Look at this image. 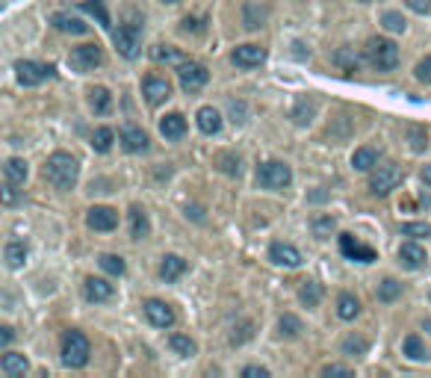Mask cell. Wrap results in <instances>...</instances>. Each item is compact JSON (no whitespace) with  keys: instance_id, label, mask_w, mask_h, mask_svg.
<instances>
[{"instance_id":"4dcf8cb0","label":"cell","mask_w":431,"mask_h":378,"mask_svg":"<svg viewBox=\"0 0 431 378\" xmlns=\"http://www.w3.org/2000/svg\"><path fill=\"white\" fill-rule=\"evenodd\" d=\"M4 172H6V180H12V184H24L27 175H30L27 163H24L21 157H9L6 166H4Z\"/></svg>"},{"instance_id":"f546056e","label":"cell","mask_w":431,"mask_h":378,"mask_svg":"<svg viewBox=\"0 0 431 378\" xmlns=\"http://www.w3.org/2000/svg\"><path fill=\"white\" fill-rule=\"evenodd\" d=\"M343 355L346 358H360V355H367L370 352V340L367 337H360V334H349L343 340Z\"/></svg>"},{"instance_id":"d4e9b609","label":"cell","mask_w":431,"mask_h":378,"mask_svg":"<svg viewBox=\"0 0 431 378\" xmlns=\"http://www.w3.org/2000/svg\"><path fill=\"white\" fill-rule=\"evenodd\" d=\"M27 367H30V364H27V358L18 355V352H6L4 358H0V370H4V375H9V378L24 375Z\"/></svg>"},{"instance_id":"9c48e42d","label":"cell","mask_w":431,"mask_h":378,"mask_svg":"<svg viewBox=\"0 0 431 378\" xmlns=\"http://www.w3.org/2000/svg\"><path fill=\"white\" fill-rule=\"evenodd\" d=\"M69 62L77 71H92L104 62V51H101V45H77L69 57Z\"/></svg>"},{"instance_id":"60d3db41","label":"cell","mask_w":431,"mask_h":378,"mask_svg":"<svg viewBox=\"0 0 431 378\" xmlns=\"http://www.w3.org/2000/svg\"><path fill=\"white\" fill-rule=\"evenodd\" d=\"M313 112H317V104L307 101V98H302V101L293 107V119H295V124H307L313 119Z\"/></svg>"},{"instance_id":"9a60e30c","label":"cell","mask_w":431,"mask_h":378,"mask_svg":"<svg viewBox=\"0 0 431 378\" xmlns=\"http://www.w3.org/2000/svg\"><path fill=\"white\" fill-rule=\"evenodd\" d=\"M230 59H234V65H240V69H257V65L266 62V51H263L260 45H240V47H234Z\"/></svg>"},{"instance_id":"836d02e7","label":"cell","mask_w":431,"mask_h":378,"mask_svg":"<svg viewBox=\"0 0 431 378\" xmlns=\"http://www.w3.org/2000/svg\"><path fill=\"white\" fill-rule=\"evenodd\" d=\"M402 295V284L396 281V278H384V281L378 284V302H384V305H390V302H396Z\"/></svg>"},{"instance_id":"e575fe53","label":"cell","mask_w":431,"mask_h":378,"mask_svg":"<svg viewBox=\"0 0 431 378\" xmlns=\"http://www.w3.org/2000/svg\"><path fill=\"white\" fill-rule=\"evenodd\" d=\"M305 331V325H302V319L298 317H293V314H284L278 319V334L281 337H298Z\"/></svg>"},{"instance_id":"b9f144b4","label":"cell","mask_w":431,"mask_h":378,"mask_svg":"<svg viewBox=\"0 0 431 378\" xmlns=\"http://www.w3.org/2000/svg\"><path fill=\"white\" fill-rule=\"evenodd\" d=\"M263 12L260 6H254V4H248L245 9H242V24H245V30H257V27H263Z\"/></svg>"},{"instance_id":"5bb4252c","label":"cell","mask_w":431,"mask_h":378,"mask_svg":"<svg viewBox=\"0 0 431 378\" xmlns=\"http://www.w3.org/2000/svg\"><path fill=\"white\" fill-rule=\"evenodd\" d=\"M119 142H122V148L127 154H142V151H148V134L142 127H136V124H124L122 130H119Z\"/></svg>"},{"instance_id":"f35d334b","label":"cell","mask_w":431,"mask_h":378,"mask_svg":"<svg viewBox=\"0 0 431 378\" xmlns=\"http://www.w3.org/2000/svg\"><path fill=\"white\" fill-rule=\"evenodd\" d=\"M98 263H101V269L107 272V275H124V269H127V263H124V257H119V254H101L98 257Z\"/></svg>"},{"instance_id":"9f6ffc18","label":"cell","mask_w":431,"mask_h":378,"mask_svg":"<svg viewBox=\"0 0 431 378\" xmlns=\"http://www.w3.org/2000/svg\"><path fill=\"white\" fill-rule=\"evenodd\" d=\"M423 180H425V184H428V187H431V163H428V166H425V169H423Z\"/></svg>"},{"instance_id":"7dc6e473","label":"cell","mask_w":431,"mask_h":378,"mask_svg":"<svg viewBox=\"0 0 431 378\" xmlns=\"http://www.w3.org/2000/svg\"><path fill=\"white\" fill-rule=\"evenodd\" d=\"M408 134H411V139H413V151H423V148H428V136L423 134L420 127H411Z\"/></svg>"},{"instance_id":"277c9868","label":"cell","mask_w":431,"mask_h":378,"mask_svg":"<svg viewBox=\"0 0 431 378\" xmlns=\"http://www.w3.org/2000/svg\"><path fill=\"white\" fill-rule=\"evenodd\" d=\"M257 184L263 189H287L293 184V169L284 160H266L257 169Z\"/></svg>"},{"instance_id":"ffe728a7","label":"cell","mask_w":431,"mask_h":378,"mask_svg":"<svg viewBox=\"0 0 431 378\" xmlns=\"http://www.w3.org/2000/svg\"><path fill=\"white\" fill-rule=\"evenodd\" d=\"M195 122H198V130H201V134L213 136V134H219L222 130V112L213 110V107H201L198 110V116H195Z\"/></svg>"},{"instance_id":"484cf974","label":"cell","mask_w":431,"mask_h":378,"mask_svg":"<svg viewBox=\"0 0 431 378\" xmlns=\"http://www.w3.org/2000/svg\"><path fill=\"white\" fill-rule=\"evenodd\" d=\"M151 57H154L157 62H165V65H177V69L189 62L184 51H177V47H169V45H157L154 51H151Z\"/></svg>"},{"instance_id":"83f0119b","label":"cell","mask_w":431,"mask_h":378,"mask_svg":"<svg viewBox=\"0 0 431 378\" xmlns=\"http://www.w3.org/2000/svg\"><path fill=\"white\" fill-rule=\"evenodd\" d=\"M89 107L98 112V116H107V112L112 110V95L104 89V86H95L89 92Z\"/></svg>"},{"instance_id":"44dd1931","label":"cell","mask_w":431,"mask_h":378,"mask_svg":"<svg viewBox=\"0 0 431 378\" xmlns=\"http://www.w3.org/2000/svg\"><path fill=\"white\" fill-rule=\"evenodd\" d=\"M187 272V260L184 257H177V254H165L163 257V263H160V278L165 284H172V281H177L180 275Z\"/></svg>"},{"instance_id":"f1b7e54d","label":"cell","mask_w":431,"mask_h":378,"mask_svg":"<svg viewBox=\"0 0 431 378\" xmlns=\"http://www.w3.org/2000/svg\"><path fill=\"white\" fill-rule=\"evenodd\" d=\"M358 314H360V302L355 299L352 293H340V299H337V317L349 322V319H355Z\"/></svg>"},{"instance_id":"ab89813d","label":"cell","mask_w":431,"mask_h":378,"mask_svg":"<svg viewBox=\"0 0 431 378\" xmlns=\"http://www.w3.org/2000/svg\"><path fill=\"white\" fill-rule=\"evenodd\" d=\"M334 62L340 65V69H346V71H358L360 57L355 54V47H340V51L334 54Z\"/></svg>"},{"instance_id":"2e32d148","label":"cell","mask_w":431,"mask_h":378,"mask_svg":"<svg viewBox=\"0 0 431 378\" xmlns=\"http://www.w3.org/2000/svg\"><path fill=\"white\" fill-rule=\"evenodd\" d=\"M340 252L349 257V260H360V263H372V260L378 257L375 249H370V245L358 242L352 234H343V237H340Z\"/></svg>"},{"instance_id":"8992f818","label":"cell","mask_w":431,"mask_h":378,"mask_svg":"<svg viewBox=\"0 0 431 378\" xmlns=\"http://www.w3.org/2000/svg\"><path fill=\"white\" fill-rule=\"evenodd\" d=\"M112 45L124 59H136L142 47V27L139 24H124L112 33Z\"/></svg>"},{"instance_id":"d6986e66","label":"cell","mask_w":431,"mask_h":378,"mask_svg":"<svg viewBox=\"0 0 431 378\" xmlns=\"http://www.w3.org/2000/svg\"><path fill=\"white\" fill-rule=\"evenodd\" d=\"M51 24L59 33H69V36H86V33H89V24L80 21V18H74L71 12H57L54 18H51Z\"/></svg>"},{"instance_id":"6da1fadb","label":"cell","mask_w":431,"mask_h":378,"mask_svg":"<svg viewBox=\"0 0 431 378\" xmlns=\"http://www.w3.org/2000/svg\"><path fill=\"white\" fill-rule=\"evenodd\" d=\"M45 177L51 180L57 189L69 192V189H74L77 177H80V166H77V160L71 154L57 151V154L47 157V163H45Z\"/></svg>"},{"instance_id":"816d5d0a","label":"cell","mask_w":431,"mask_h":378,"mask_svg":"<svg viewBox=\"0 0 431 378\" xmlns=\"http://www.w3.org/2000/svg\"><path fill=\"white\" fill-rule=\"evenodd\" d=\"M15 199H18V195H15V184L9 180V184L4 187V204L9 207V204H15Z\"/></svg>"},{"instance_id":"74e56055","label":"cell","mask_w":431,"mask_h":378,"mask_svg":"<svg viewBox=\"0 0 431 378\" xmlns=\"http://www.w3.org/2000/svg\"><path fill=\"white\" fill-rule=\"evenodd\" d=\"M112 142H115V134H112L110 127H98L95 134H92V148H95L98 154H107L110 148H112Z\"/></svg>"},{"instance_id":"d6a6232c","label":"cell","mask_w":431,"mask_h":378,"mask_svg":"<svg viewBox=\"0 0 431 378\" xmlns=\"http://www.w3.org/2000/svg\"><path fill=\"white\" fill-rule=\"evenodd\" d=\"M80 9L89 12L92 18H98V24H101V27H110V12L104 6V0H80Z\"/></svg>"},{"instance_id":"7a4b0ae2","label":"cell","mask_w":431,"mask_h":378,"mask_svg":"<svg viewBox=\"0 0 431 378\" xmlns=\"http://www.w3.org/2000/svg\"><path fill=\"white\" fill-rule=\"evenodd\" d=\"M62 364L71 367V370H80L89 364V355H92V346H89V337L83 331H65L62 337Z\"/></svg>"},{"instance_id":"8fae6325","label":"cell","mask_w":431,"mask_h":378,"mask_svg":"<svg viewBox=\"0 0 431 378\" xmlns=\"http://www.w3.org/2000/svg\"><path fill=\"white\" fill-rule=\"evenodd\" d=\"M269 260L275 266H284V269H298L302 266V252L290 242H272L269 245Z\"/></svg>"},{"instance_id":"ac0fdd59","label":"cell","mask_w":431,"mask_h":378,"mask_svg":"<svg viewBox=\"0 0 431 378\" xmlns=\"http://www.w3.org/2000/svg\"><path fill=\"white\" fill-rule=\"evenodd\" d=\"M425 260H428V254H425V249H423L420 242H402V249H399V263H402L405 269H423Z\"/></svg>"},{"instance_id":"52a82bcc","label":"cell","mask_w":431,"mask_h":378,"mask_svg":"<svg viewBox=\"0 0 431 378\" xmlns=\"http://www.w3.org/2000/svg\"><path fill=\"white\" fill-rule=\"evenodd\" d=\"M15 77L21 86H42L45 80L54 77V69L45 62H33V59H18L15 62Z\"/></svg>"},{"instance_id":"db71d44e","label":"cell","mask_w":431,"mask_h":378,"mask_svg":"<svg viewBox=\"0 0 431 378\" xmlns=\"http://www.w3.org/2000/svg\"><path fill=\"white\" fill-rule=\"evenodd\" d=\"M12 337H15V331H12V328L9 325H4V328H0V346H9V343H12Z\"/></svg>"},{"instance_id":"cb8c5ba5","label":"cell","mask_w":431,"mask_h":378,"mask_svg":"<svg viewBox=\"0 0 431 378\" xmlns=\"http://www.w3.org/2000/svg\"><path fill=\"white\" fill-rule=\"evenodd\" d=\"M148 234H151V219H148V213L142 207H134L130 210V237L145 240Z\"/></svg>"},{"instance_id":"f5cc1de1","label":"cell","mask_w":431,"mask_h":378,"mask_svg":"<svg viewBox=\"0 0 431 378\" xmlns=\"http://www.w3.org/2000/svg\"><path fill=\"white\" fill-rule=\"evenodd\" d=\"M222 160L228 163V166H222L228 175H240V157H237V160H234V157H222Z\"/></svg>"},{"instance_id":"ba28073f","label":"cell","mask_w":431,"mask_h":378,"mask_svg":"<svg viewBox=\"0 0 431 378\" xmlns=\"http://www.w3.org/2000/svg\"><path fill=\"white\" fill-rule=\"evenodd\" d=\"M180 89H184L187 95H192V92H201L204 86H207V80H210V71L204 69L201 62H187V65H180Z\"/></svg>"},{"instance_id":"6f0895ef","label":"cell","mask_w":431,"mask_h":378,"mask_svg":"<svg viewBox=\"0 0 431 378\" xmlns=\"http://www.w3.org/2000/svg\"><path fill=\"white\" fill-rule=\"evenodd\" d=\"M163 4H177V0H163Z\"/></svg>"},{"instance_id":"603a6c76","label":"cell","mask_w":431,"mask_h":378,"mask_svg":"<svg viewBox=\"0 0 431 378\" xmlns=\"http://www.w3.org/2000/svg\"><path fill=\"white\" fill-rule=\"evenodd\" d=\"M4 260H6L9 269H21L24 263H27V242H21V240H9L6 249H4Z\"/></svg>"},{"instance_id":"681fc988","label":"cell","mask_w":431,"mask_h":378,"mask_svg":"<svg viewBox=\"0 0 431 378\" xmlns=\"http://www.w3.org/2000/svg\"><path fill=\"white\" fill-rule=\"evenodd\" d=\"M242 375L245 378H269V370L266 367H245Z\"/></svg>"},{"instance_id":"3957f363","label":"cell","mask_w":431,"mask_h":378,"mask_svg":"<svg viewBox=\"0 0 431 378\" xmlns=\"http://www.w3.org/2000/svg\"><path fill=\"white\" fill-rule=\"evenodd\" d=\"M367 62L378 71H393L399 65V47L390 39H370L367 42Z\"/></svg>"},{"instance_id":"1f68e13d","label":"cell","mask_w":431,"mask_h":378,"mask_svg":"<svg viewBox=\"0 0 431 378\" xmlns=\"http://www.w3.org/2000/svg\"><path fill=\"white\" fill-rule=\"evenodd\" d=\"M298 302L307 305V307H317L322 302V284L317 281H305L302 290H298Z\"/></svg>"},{"instance_id":"4316f807","label":"cell","mask_w":431,"mask_h":378,"mask_svg":"<svg viewBox=\"0 0 431 378\" xmlns=\"http://www.w3.org/2000/svg\"><path fill=\"white\" fill-rule=\"evenodd\" d=\"M352 166L358 172H372L378 166V151L375 148H358V151L352 154Z\"/></svg>"},{"instance_id":"7c38bea8","label":"cell","mask_w":431,"mask_h":378,"mask_svg":"<svg viewBox=\"0 0 431 378\" xmlns=\"http://www.w3.org/2000/svg\"><path fill=\"white\" fill-rule=\"evenodd\" d=\"M142 310H145L148 322H151L154 328H172L175 325V310L165 305V302H160V299H148L142 305Z\"/></svg>"},{"instance_id":"11a10c76","label":"cell","mask_w":431,"mask_h":378,"mask_svg":"<svg viewBox=\"0 0 431 378\" xmlns=\"http://www.w3.org/2000/svg\"><path fill=\"white\" fill-rule=\"evenodd\" d=\"M180 30H184V33L198 30V21H195V18H184V21H180Z\"/></svg>"},{"instance_id":"7402d4cb","label":"cell","mask_w":431,"mask_h":378,"mask_svg":"<svg viewBox=\"0 0 431 378\" xmlns=\"http://www.w3.org/2000/svg\"><path fill=\"white\" fill-rule=\"evenodd\" d=\"M160 134L165 139H180V136L187 134V119L180 116V112H169V116L160 122Z\"/></svg>"},{"instance_id":"30bf717a","label":"cell","mask_w":431,"mask_h":378,"mask_svg":"<svg viewBox=\"0 0 431 378\" xmlns=\"http://www.w3.org/2000/svg\"><path fill=\"white\" fill-rule=\"evenodd\" d=\"M142 95H145V101L151 107H160L163 101H169L172 98V83L165 77H160V74H148L142 80Z\"/></svg>"},{"instance_id":"7bdbcfd3","label":"cell","mask_w":431,"mask_h":378,"mask_svg":"<svg viewBox=\"0 0 431 378\" xmlns=\"http://www.w3.org/2000/svg\"><path fill=\"white\" fill-rule=\"evenodd\" d=\"M381 24H384L390 33H405V27H408V21H405V15L402 12H384L381 15Z\"/></svg>"},{"instance_id":"d590c367","label":"cell","mask_w":431,"mask_h":378,"mask_svg":"<svg viewBox=\"0 0 431 378\" xmlns=\"http://www.w3.org/2000/svg\"><path fill=\"white\" fill-rule=\"evenodd\" d=\"M405 355L411 360H428V349H425V343L420 340V334H408L405 337Z\"/></svg>"},{"instance_id":"c3c4849f","label":"cell","mask_w":431,"mask_h":378,"mask_svg":"<svg viewBox=\"0 0 431 378\" xmlns=\"http://www.w3.org/2000/svg\"><path fill=\"white\" fill-rule=\"evenodd\" d=\"M322 375H352V370L343 364H328V367H322Z\"/></svg>"},{"instance_id":"bcb514c9","label":"cell","mask_w":431,"mask_h":378,"mask_svg":"<svg viewBox=\"0 0 431 378\" xmlns=\"http://www.w3.org/2000/svg\"><path fill=\"white\" fill-rule=\"evenodd\" d=\"M331 231H334V219H331V216H322V219L313 222V234H317L319 240H325Z\"/></svg>"},{"instance_id":"e0dca14e","label":"cell","mask_w":431,"mask_h":378,"mask_svg":"<svg viewBox=\"0 0 431 378\" xmlns=\"http://www.w3.org/2000/svg\"><path fill=\"white\" fill-rule=\"evenodd\" d=\"M83 295H86L89 302H110L115 295V287L107 281V278H86V284H83Z\"/></svg>"},{"instance_id":"5b68a950","label":"cell","mask_w":431,"mask_h":378,"mask_svg":"<svg viewBox=\"0 0 431 378\" xmlns=\"http://www.w3.org/2000/svg\"><path fill=\"white\" fill-rule=\"evenodd\" d=\"M402 169L396 163H384V166H375L372 175H370V189L372 195H390L396 187L402 184Z\"/></svg>"},{"instance_id":"ee69618b","label":"cell","mask_w":431,"mask_h":378,"mask_svg":"<svg viewBox=\"0 0 431 378\" xmlns=\"http://www.w3.org/2000/svg\"><path fill=\"white\" fill-rule=\"evenodd\" d=\"M402 234L405 237H428L431 225H425V222H408V225H402Z\"/></svg>"},{"instance_id":"8d00e7d4","label":"cell","mask_w":431,"mask_h":378,"mask_svg":"<svg viewBox=\"0 0 431 378\" xmlns=\"http://www.w3.org/2000/svg\"><path fill=\"white\" fill-rule=\"evenodd\" d=\"M169 346H172V352L180 355V358H192V355H195V340H189L187 334H172V337H169Z\"/></svg>"},{"instance_id":"f907efd6","label":"cell","mask_w":431,"mask_h":378,"mask_svg":"<svg viewBox=\"0 0 431 378\" xmlns=\"http://www.w3.org/2000/svg\"><path fill=\"white\" fill-rule=\"evenodd\" d=\"M408 6H411L413 12H420V15H423V12L431 9V0H408Z\"/></svg>"},{"instance_id":"4fadbf2b","label":"cell","mask_w":431,"mask_h":378,"mask_svg":"<svg viewBox=\"0 0 431 378\" xmlns=\"http://www.w3.org/2000/svg\"><path fill=\"white\" fill-rule=\"evenodd\" d=\"M86 225L92 228V231H101V234L115 231V228H119V213H115L112 207H92L86 213Z\"/></svg>"},{"instance_id":"f6af8a7d","label":"cell","mask_w":431,"mask_h":378,"mask_svg":"<svg viewBox=\"0 0 431 378\" xmlns=\"http://www.w3.org/2000/svg\"><path fill=\"white\" fill-rule=\"evenodd\" d=\"M413 77H417L420 83H431V57H425V59L417 62V69H413Z\"/></svg>"}]
</instances>
